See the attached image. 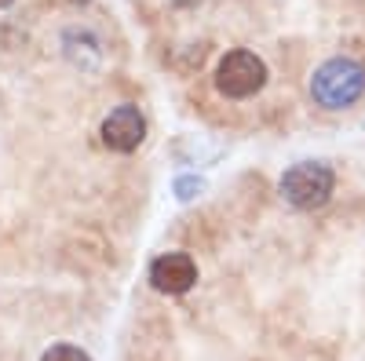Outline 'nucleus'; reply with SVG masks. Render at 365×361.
Returning <instances> with one entry per match:
<instances>
[{"label":"nucleus","mask_w":365,"mask_h":361,"mask_svg":"<svg viewBox=\"0 0 365 361\" xmlns=\"http://www.w3.org/2000/svg\"><path fill=\"white\" fill-rule=\"evenodd\" d=\"M365 92V66L354 58H329L311 77V95L325 110H344Z\"/></svg>","instance_id":"obj_1"},{"label":"nucleus","mask_w":365,"mask_h":361,"mask_svg":"<svg viewBox=\"0 0 365 361\" xmlns=\"http://www.w3.org/2000/svg\"><path fill=\"white\" fill-rule=\"evenodd\" d=\"M332 187H336V175L322 161H299L282 175V197L292 208H303V212L322 208L332 197Z\"/></svg>","instance_id":"obj_2"},{"label":"nucleus","mask_w":365,"mask_h":361,"mask_svg":"<svg viewBox=\"0 0 365 361\" xmlns=\"http://www.w3.org/2000/svg\"><path fill=\"white\" fill-rule=\"evenodd\" d=\"M267 84V63L252 51H230L216 70V88L227 99H249Z\"/></svg>","instance_id":"obj_3"},{"label":"nucleus","mask_w":365,"mask_h":361,"mask_svg":"<svg viewBox=\"0 0 365 361\" xmlns=\"http://www.w3.org/2000/svg\"><path fill=\"white\" fill-rule=\"evenodd\" d=\"M143 139H146V120L135 106H117L103 120V142L113 154H132V150H139Z\"/></svg>","instance_id":"obj_4"},{"label":"nucleus","mask_w":365,"mask_h":361,"mask_svg":"<svg viewBox=\"0 0 365 361\" xmlns=\"http://www.w3.org/2000/svg\"><path fill=\"white\" fill-rule=\"evenodd\" d=\"M194 281H197V263L187 252H168V256L154 259V266H150V285L158 292L182 295L194 288Z\"/></svg>","instance_id":"obj_5"},{"label":"nucleus","mask_w":365,"mask_h":361,"mask_svg":"<svg viewBox=\"0 0 365 361\" xmlns=\"http://www.w3.org/2000/svg\"><path fill=\"white\" fill-rule=\"evenodd\" d=\"M41 361H91V357H88L81 347H66V343H63V347H51Z\"/></svg>","instance_id":"obj_6"},{"label":"nucleus","mask_w":365,"mask_h":361,"mask_svg":"<svg viewBox=\"0 0 365 361\" xmlns=\"http://www.w3.org/2000/svg\"><path fill=\"white\" fill-rule=\"evenodd\" d=\"M175 190H179V197H182V201H190V197H194V190H201V179H179Z\"/></svg>","instance_id":"obj_7"},{"label":"nucleus","mask_w":365,"mask_h":361,"mask_svg":"<svg viewBox=\"0 0 365 361\" xmlns=\"http://www.w3.org/2000/svg\"><path fill=\"white\" fill-rule=\"evenodd\" d=\"M15 4V0H0V8H11Z\"/></svg>","instance_id":"obj_8"}]
</instances>
